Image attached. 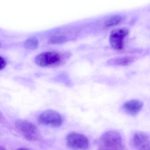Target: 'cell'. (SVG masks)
I'll return each mask as SVG.
<instances>
[{"mask_svg": "<svg viewBox=\"0 0 150 150\" xmlns=\"http://www.w3.org/2000/svg\"><path fill=\"white\" fill-rule=\"evenodd\" d=\"M132 142L137 150H150V134L148 133L136 132L133 135Z\"/></svg>", "mask_w": 150, "mask_h": 150, "instance_id": "cell-7", "label": "cell"}, {"mask_svg": "<svg viewBox=\"0 0 150 150\" xmlns=\"http://www.w3.org/2000/svg\"><path fill=\"white\" fill-rule=\"evenodd\" d=\"M15 125L19 133L27 141L36 142L39 139V131L32 122L25 120H18L16 122Z\"/></svg>", "mask_w": 150, "mask_h": 150, "instance_id": "cell-2", "label": "cell"}, {"mask_svg": "<svg viewBox=\"0 0 150 150\" xmlns=\"http://www.w3.org/2000/svg\"><path fill=\"white\" fill-rule=\"evenodd\" d=\"M62 56L56 52H45L40 54L35 59V63L42 67L56 66L61 63Z\"/></svg>", "mask_w": 150, "mask_h": 150, "instance_id": "cell-5", "label": "cell"}, {"mask_svg": "<svg viewBox=\"0 0 150 150\" xmlns=\"http://www.w3.org/2000/svg\"><path fill=\"white\" fill-rule=\"evenodd\" d=\"M67 40V38L64 36H53L49 39V42L50 44L53 45L61 44L66 42Z\"/></svg>", "mask_w": 150, "mask_h": 150, "instance_id": "cell-12", "label": "cell"}, {"mask_svg": "<svg viewBox=\"0 0 150 150\" xmlns=\"http://www.w3.org/2000/svg\"><path fill=\"white\" fill-rule=\"evenodd\" d=\"M16 150H29L28 149H25V148H20Z\"/></svg>", "mask_w": 150, "mask_h": 150, "instance_id": "cell-14", "label": "cell"}, {"mask_svg": "<svg viewBox=\"0 0 150 150\" xmlns=\"http://www.w3.org/2000/svg\"><path fill=\"white\" fill-rule=\"evenodd\" d=\"M99 144L100 148L107 150H121L124 148L121 135L114 130L105 132L100 137Z\"/></svg>", "mask_w": 150, "mask_h": 150, "instance_id": "cell-1", "label": "cell"}, {"mask_svg": "<svg viewBox=\"0 0 150 150\" xmlns=\"http://www.w3.org/2000/svg\"><path fill=\"white\" fill-rule=\"evenodd\" d=\"M143 103L137 100H132L125 103L123 105L124 110L131 115H135L141 110Z\"/></svg>", "mask_w": 150, "mask_h": 150, "instance_id": "cell-8", "label": "cell"}, {"mask_svg": "<svg viewBox=\"0 0 150 150\" xmlns=\"http://www.w3.org/2000/svg\"><path fill=\"white\" fill-rule=\"evenodd\" d=\"M122 18L120 16H116L112 17L105 23V25L107 27H112L117 25L122 21Z\"/></svg>", "mask_w": 150, "mask_h": 150, "instance_id": "cell-11", "label": "cell"}, {"mask_svg": "<svg viewBox=\"0 0 150 150\" xmlns=\"http://www.w3.org/2000/svg\"><path fill=\"white\" fill-rule=\"evenodd\" d=\"M63 118L56 111L47 110L41 113L38 117V122L44 126L58 127L62 125Z\"/></svg>", "mask_w": 150, "mask_h": 150, "instance_id": "cell-4", "label": "cell"}, {"mask_svg": "<svg viewBox=\"0 0 150 150\" xmlns=\"http://www.w3.org/2000/svg\"><path fill=\"white\" fill-rule=\"evenodd\" d=\"M38 40L35 38H31L27 39L24 43V47L30 50H34L38 46Z\"/></svg>", "mask_w": 150, "mask_h": 150, "instance_id": "cell-10", "label": "cell"}, {"mask_svg": "<svg viewBox=\"0 0 150 150\" xmlns=\"http://www.w3.org/2000/svg\"><path fill=\"white\" fill-rule=\"evenodd\" d=\"M67 146L74 150H86L90 145L89 139L85 135L77 132H71L66 137Z\"/></svg>", "mask_w": 150, "mask_h": 150, "instance_id": "cell-3", "label": "cell"}, {"mask_svg": "<svg viewBox=\"0 0 150 150\" xmlns=\"http://www.w3.org/2000/svg\"><path fill=\"white\" fill-rule=\"evenodd\" d=\"M0 150H5V148L4 147L1 146V148H0Z\"/></svg>", "mask_w": 150, "mask_h": 150, "instance_id": "cell-15", "label": "cell"}, {"mask_svg": "<svg viewBox=\"0 0 150 150\" xmlns=\"http://www.w3.org/2000/svg\"><path fill=\"white\" fill-rule=\"evenodd\" d=\"M128 33V30L125 28H118L112 31L109 37V42L114 50L120 51L123 49L124 39Z\"/></svg>", "mask_w": 150, "mask_h": 150, "instance_id": "cell-6", "label": "cell"}, {"mask_svg": "<svg viewBox=\"0 0 150 150\" xmlns=\"http://www.w3.org/2000/svg\"><path fill=\"white\" fill-rule=\"evenodd\" d=\"M134 59L132 56H125L111 59L108 61L109 65L113 66L126 67L133 63Z\"/></svg>", "mask_w": 150, "mask_h": 150, "instance_id": "cell-9", "label": "cell"}, {"mask_svg": "<svg viewBox=\"0 0 150 150\" xmlns=\"http://www.w3.org/2000/svg\"><path fill=\"white\" fill-rule=\"evenodd\" d=\"M0 61H1V70H2L6 67L7 65V62L5 59L1 56L0 57Z\"/></svg>", "mask_w": 150, "mask_h": 150, "instance_id": "cell-13", "label": "cell"}]
</instances>
